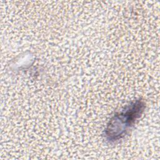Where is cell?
Here are the masks:
<instances>
[{
    "label": "cell",
    "mask_w": 160,
    "mask_h": 160,
    "mask_svg": "<svg viewBox=\"0 0 160 160\" xmlns=\"http://www.w3.org/2000/svg\"><path fill=\"white\" fill-rule=\"evenodd\" d=\"M144 108V102L139 99L131 102L121 112L114 114L106 128V138L109 141H115L124 137L136 119L141 116Z\"/></svg>",
    "instance_id": "obj_1"
}]
</instances>
